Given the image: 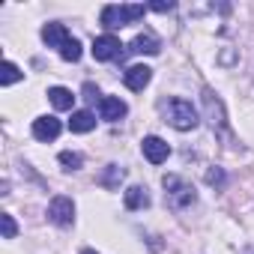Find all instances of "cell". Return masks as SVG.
<instances>
[{"mask_svg":"<svg viewBox=\"0 0 254 254\" xmlns=\"http://www.w3.org/2000/svg\"><path fill=\"white\" fill-rule=\"evenodd\" d=\"M126 111H129V108H126V102L117 99V96H102V99H99V114H102V120H108V123L123 120Z\"/></svg>","mask_w":254,"mask_h":254,"instance_id":"cell-9","label":"cell"},{"mask_svg":"<svg viewBox=\"0 0 254 254\" xmlns=\"http://www.w3.org/2000/svg\"><path fill=\"white\" fill-rule=\"evenodd\" d=\"M141 153H144V159H147L150 165H162V162H168L171 147H168V141H162V138L150 135V138H144V141H141Z\"/></svg>","mask_w":254,"mask_h":254,"instance_id":"cell-5","label":"cell"},{"mask_svg":"<svg viewBox=\"0 0 254 254\" xmlns=\"http://www.w3.org/2000/svg\"><path fill=\"white\" fill-rule=\"evenodd\" d=\"M123 203H126V209H147L150 206V194H147L144 186H129L126 194H123Z\"/></svg>","mask_w":254,"mask_h":254,"instance_id":"cell-12","label":"cell"},{"mask_svg":"<svg viewBox=\"0 0 254 254\" xmlns=\"http://www.w3.org/2000/svg\"><path fill=\"white\" fill-rule=\"evenodd\" d=\"M203 111H206V117H209V123H212V129H218V132H224V105H221V99L206 87L203 90Z\"/></svg>","mask_w":254,"mask_h":254,"instance_id":"cell-6","label":"cell"},{"mask_svg":"<svg viewBox=\"0 0 254 254\" xmlns=\"http://www.w3.org/2000/svg\"><path fill=\"white\" fill-rule=\"evenodd\" d=\"M48 221L57 224V227H69L75 221V203L63 194H57L51 203H48Z\"/></svg>","mask_w":254,"mask_h":254,"instance_id":"cell-4","label":"cell"},{"mask_svg":"<svg viewBox=\"0 0 254 254\" xmlns=\"http://www.w3.org/2000/svg\"><path fill=\"white\" fill-rule=\"evenodd\" d=\"M15 81H21V69H18L12 60H6V63H3V72H0V84L9 87V84H15Z\"/></svg>","mask_w":254,"mask_h":254,"instance_id":"cell-17","label":"cell"},{"mask_svg":"<svg viewBox=\"0 0 254 254\" xmlns=\"http://www.w3.org/2000/svg\"><path fill=\"white\" fill-rule=\"evenodd\" d=\"M150 9H153V12H171V9H174V0H168V3H165V0H159V3H153Z\"/></svg>","mask_w":254,"mask_h":254,"instance_id":"cell-21","label":"cell"},{"mask_svg":"<svg viewBox=\"0 0 254 254\" xmlns=\"http://www.w3.org/2000/svg\"><path fill=\"white\" fill-rule=\"evenodd\" d=\"M162 111H165V123H171L177 132H191L194 126L200 123L197 111H194V105L189 99H168L162 105Z\"/></svg>","mask_w":254,"mask_h":254,"instance_id":"cell-1","label":"cell"},{"mask_svg":"<svg viewBox=\"0 0 254 254\" xmlns=\"http://www.w3.org/2000/svg\"><path fill=\"white\" fill-rule=\"evenodd\" d=\"M162 186H165V197H168V203H171L174 209H186V206H191V203L197 200L194 189H191L183 177H177V174H168V177L162 180Z\"/></svg>","mask_w":254,"mask_h":254,"instance_id":"cell-3","label":"cell"},{"mask_svg":"<svg viewBox=\"0 0 254 254\" xmlns=\"http://www.w3.org/2000/svg\"><path fill=\"white\" fill-rule=\"evenodd\" d=\"M60 165H63L66 171H78V168L84 165V156H81V153H72V150H63V153H60Z\"/></svg>","mask_w":254,"mask_h":254,"instance_id":"cell-19","label":"cell"},{"mask_svg":"<svg viewBox=\"0 0 254 254\" xmlns=\"http://www.w3.org/2000/svg\"><path fill=\"white\" fill-rule=\"evenodd\" d=\"M206 183H212V186H215V183H224V174H221V171H209V174H206Z\"/></svg>","mask_w":254,"mask_h":254,"instance_id":"cell-22","label":"cell"},{"mask_svg":"<svg viewBox=\"0 0 254 254\" xmlns=\"http://www.w3.org/2000/svg\"><path fill=\"white\" fill-rule=\"evenodd\" d=\"M69 39H72V36H69V33H66V27H63V24H57V21L42 27V42H45L48 48H63Z\"/></svg>","mask_w":254,"mask_h":254,"instance_id":"cell-11","label":"cell"},{"mask_svg":"<svg viewBox=\"0 0 254 254\" xmlns=\"http://www.w3.org/2000/svg\"><path fill=\"white\" fill-rule=\"evenodd\" d=\"M60 57H63V60H69V63L81 60V42H78V39L72 36V39H69V42H66V45L60 48Z\"/></svg>","mask_w":254,"mask_h":254,"instance_id":"cell-18","label":"cell"},{"mask_svg":"<svg viewBox=\"0 0 254 254\" xmlns=\"http://www.w3.org/2000/svg\"><path fill=\"white\" fill-rule=\"evenodd\" d=\"M48 99H51V105H54L57 111H69V108L75 105V93L66 90V87H51V90H48Z\"/></svg>","mask_w":254,"mask_h":254,"instance_id":"cell-15","label":"cell"},{"mask_svg":"<svg viewBox=\"0 0 254 254\" xmlns=\"http://www.w3.org/2000/svg\"><path fill=\"white\" fill-rule=\"evenodd\" d=\"M69 129H72L75 135H87V132L96 129V117H93L90 111H75L72 120H69Z\"/></svg>","mask_w":254,"mask_h":254,"instance_id":"cell-13","label":"cell"},{"mask_svg":"<svg viewBox=\"0 0 254 254\" xmlns=\"http://www.w3.org/2000/svg\"><path fill=\"white\" fill-rule=\"evenodd\" d=\"M129 51H135V54H159V51H162V45H159V39H156V36L141 33V36H135V42L129 45Z\"/></svg>","mask_w":254,"mask_h":254,"instance_id":"cell-14","label":"cell"},{"mask_svg":"<svg viewBox=\"0 0 254 254\" xmlns=\"http://www.w3.org/2000/svg\"><path fill=\"white\" fill-rule=\"evenodd\" d=\"M81 254H96V251H90V248H87V251H81Z\"/></svg>","mask_w":254,"mask_h":254,"instance_id":"cell-23","label":"cell"},{"mask_svg":"<svg viewBox=\"0 0 254 254\" xmlns=\"http://www.w3.org/2000/svg\"><path fill=\"white\" fill-rule=\"evenodd\" d=\"M144 12H147V6H141V3H120V6L111 3L102 9V24L108 30H120L126 24H135L138 18H144Z\"/></svg>","mask_w":254,"mask_h":254,"instance_id":"cell-2","label":"cell"},{"mask_svg":"<svg viewBox=\"0 0 254 254\" xmlns=\"http://www.w3.org/2000/svg\"><path fill=\"white\" fill-rule=\"evenodd\" d=\"M63 132V126H60V120L57 117H36L33 120V138L36 141H54L57 135Z\"/></svg>","mask_w":254,"mask_h":254,"instance_id":"cell-8","label":"cell"},{"mask_svg":"<svg viewBox=\"0 0 254 254\" xmlns=\"http://www.w3.org/2000/svg\"><path fill=\"white\" fill-rule=\"evenodd\" d=\"M120 39L117 36H111V33H105V36H96L93 39V57L96 60H102V63H108V60H114V57H120Z\"/></svg>","mask_w":254,"mask_h":254,"instance_id":"cell-7","label":"cell"},{"mask_svg":"<svg viewBox=\"0 0 254 254\" xmlns=\"http://www.w3.org/2000/svg\"><path fill=\"white\" fill-rule=\"evenodd\" d=\"M123 177H126V171H123L120 165H108V171H105V177H102V186H105V189H117Z\"/></svg>","mask_w":254,"mask_h":254,"instance_id":"cell-16","label":"cell"},{"mask_svg":"<svg viewBox=\"0 0 254 254\" xmlns=\"http://www.w3.org/2000/svg\"><path fill=\"white\" fill-rule=\"evenodd\" d=\"M0 227H3V239H12V236L18 233V227H15V218H12L9 212H0Z\"/></svg>","mask_w":254,"mask_h":254,"instance_id":"cell-20","label":"cell"},{"mask_svg":"<svg viewBox=\"0 0 254 254\" xmlns=\"http://www.w3.org/2000/svg\"><path fill=\"white\" fill-rule=\"evenodd\" d=\"M150 78H153V69L150 66H129V69H126V75H123V81H126V87H129V90H144L150 84Z\"/></svg>","mask_w":254,"mask_h":254,"instance_id":"cell-10","label":"cell"}]
</instances>
